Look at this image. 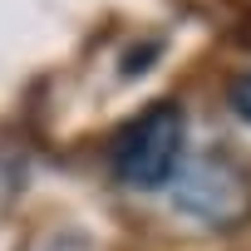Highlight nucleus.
Instances as JSON below:
<instances>
[{"instance_id": "f257e3e1", "label": "nucleus", "mask_w": 251, "mask_h": 251, "mask_svg": "<svg viewBox=\"0 0 251 251\" xmlns=\"http://www.w3.org/2000/svg\"><path fill=\"white\" fill-rule=\"evenodd\" d=\"M182 138H187V113L182 103L173 99H158L148 103L138 118H128L123 128L113 133V148H108V163H113V177L133 192H158L177 177L182 168Z\"/></svg>"}, {"instance_id": "f03ea898", "label": "nucleus", "mask_w": 251, "mask_h": 251, "mask_svg": "<svg viewBox=\"0 0 251 251\" xmlns=\"http://www.w3.org/2000/svg\"><path fill=\"white\" fill-rule=\"evenodd\" d=\"M173 207L197 217L202 226H241L251 217V177L226 153H202L187 168H177Z\"/></svg>"}, {"instance_id": "7ed1b4c3", "label": "nucleus", "mask_w": 251, "mask_h": 251, "mask_svg": "<svg viewBox=\"0 0 251 251\" xmlns=\"http://www.w3.org/2000/svg\"><path fill=\"white\" fill-rule=\"evenodd\" d=\"M226 103H231V113H236L241 123H251V74H236V79L226 84Z\"/></svg>"}]
</instances>
